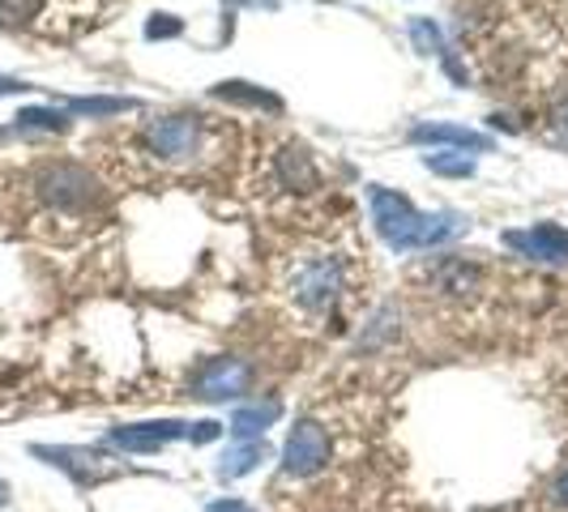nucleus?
<instances>
[{"label": "nucleus", "instance_id": "f257e3e1", "mask_svg": "<svg viewBox=\"0 0 568 512\" xmlns=\"http://www.w3.org/2000/svg\"><path fill=\"white\" fill-rule=\"evenodd\" d=\"M372 201V222L381 231V240L406 253V248H437L449 235L462 231V218L457 213H419L406 197H397L390 188H372L368 193Z\"/></svg>", "mask_w": 568, "mask_h": 512}, {"label": "nucleus", "instance_id": "f03ea898", "mask_svg": "<svg viewBox=\"0 0 568 512\" xmlns=\"http://www.w3.org/2000/svg\"><path fill=\"white\" fill-rule=\"evenodd\" d=\"M206 137V116H163L146 125V150L163 163H184L201 150Z\"/></svg>", "mask_w": 568, "mask_h": 512}, {"label": "nucleus", "instance_id": "7ed1b4c3", "mask_svg": "<svg viewBox=\"0 0 568 512\" xmlns=\"http://www.w3.org/2000/svg\"><path fill=\"white\" fill-rule=\"evenodd\" d=\"M248 384H253V368L244 363V359H235V354H219V359H206L197 372H193V397H201V402H235V397H244L248 393Z\"/></svg>", "mask_w": 568, "mask_h": 512}, {"label": "nucleus", "instance_id": "20e7f679", "mask_svg": "<svg viewBox=\"0 0 568 512\" xmlns=\"http://www.w3.org/2000/svg\"><path fill=\"white\" fill-rule=\"evenodd\" d=\"M325 466H329V431L316 419H300L287 435V449H282V474L312 478L316 469Z\"/></svg>", "mask_w": 568, "mask_h": 512}, {"label": "nucleus", "instance_id": "39448f33", "mask_svg": "<svg viewBox=\"0 0 568 512\" xmlns=\"http://www.w3.org/2000/svg\"><path fill=\"white\" fill-rule=\"evenodd\" d=\"M343 291V260L338 256H312L295 274V299L308 312H325L334 307V299Z\"/></svg>", "mask_w": 568, "mask_h": 512}, {"label": "nucleus", "instance_id": "423d86ee", "mask_svg": "<svg viewBox=\"0 0 568 512\" xmlns=\"http://www.w3.org/2000/svg\"><path fill=\"white\" fill-rule=\"evenodd\" d=\"M39 188H44L47 201L60 206V210H82V206H90L98 197L94 175L86 167H78V163H51L39 175Z\"/></svg>", "mask_w": 568, "mask_h": 512}, {"label": "nucleus", "instance_id": "0eeeda50", "mask_svg": "<svg viewBox=\"0 0 568 512\" xmlns=\"http://www.w3.org/2000/svg\"><path fill=\"white\" fill-rule=\"evenodd\" d=\"M172 440H188V423H179V419H146V423H120L107 431V444L125 449V453H159Z\"/></svg>", "mask_w": 568, "mask_h": 512}, {"label": "nucleus", "instance_id": "6e6552de", "mask_svg": "<svg viewBox=\"0 0 568 512\" xmlns=\"http://www.w3.org/2000/svg\"><path fill=\"white\" fill-rule=\"evenodd\" d=\"M35 457H44L47 466L65 469L78 487H98V482L120 474V466H107V457L94 453V449H44V444H35Z\"/></svg>", "mask_w": 568, "mask_h": 512}, {"label": "nucleus", "instance_id": "1a4fd4ad", "mask_svg": "<svg viewBox=\"0 0 568 512\" xmlns=\"http://www.w3.org/2000/svg\"><path fill=\"white\" fill-rule=\"evenodd\" d=\"M505 244H509L513 253L534 256V260H552V265H565L568 260V231L556 226V222H538V226H530V231H509Z\"/></svg>", "mask_w": 568, "mask_h": 512}, {"label": "nucleus", "instance_id": "9d476101", "mask_svg": "<svg viewBox=\"0 0 568 512\" xmlns=\"http://www.w3.org/2000/svg\"><path fill=\"white\" fill-rule=\"evenodd\" d=\"M282 415V402L278 397H265V402H253V406H240L235 415H231V423L227 431L244 444V440H262L265 427H274V419Z\"/></svg>", "mask_w": 568, "mask_h": 512}, {"label": "nucleus", "instance_id": "9b49d317", "mask_svg": "<svg viewBox=\"0 0 568 512\" xmlns=\"http://www.w3.org/2000/svg\"><path fill=\"white\" fill-rule=\"evenodd\" d=\"M278 179H282V188H291V193H312V188L321 184V175L312 167V154H308L304 146H287V150L278 154Z\"/></svg>", "mask_w": 568, "mask_h": 512}, {"label": "nucleus", "instance_id": "f8f14e48", "mask_svg": "<svg viewBox=\"0 0 568 512\" xmlns=\"http://www.w3.org/2000/svg\"><path fill=\"white\" fill-rule=\"evenodd\" d=\"M410 141L457 146V150H479V154H487V150H491V137L471 132V128H457V125H415V128H410Z\"/></svg>", "mask_w": 568, "mask_h": 512}, {"label": "nucleus", "instance_id": "ddd939ff", "mask_svg": "<svg viewBox=\"0 0 568 512\" xmlns=\"http://www.w3.org/2000/svg\"><path fill=\"white\" fill-rule=\"evenodd\" d=\"M265 462V444L262 440H244V444H235V449H227L219 462V478L222 482H231V478H244V474H253V469Z\"/></svg>", "mask_w": 568, "mask_h": 512}, {"label": "nucleus", "instance_id": "4468645a", "mask_svg": "<svg viewBox=\"0 0 568 512\" xmlns=\"http://www.w3.org/2000/svg\"><path fill=\"white\" fill-rule=\"evenodd\" d=\"M219 98H231V103H248V107H265V112H278L282 103L274 98V94H265V90H248L244 82H222L215 90Z\"/></svg>", "mask_w": 568, "mask_h": 512}, {"label": "nucleus", "instance_id": "2eb2a0df", "mask_svg": "<svg viewBox=\"0 0 568 512\" xmlns=\"http://www.w3.org/2000/svg\"><path fill=\"white\" fill-rule=\"evenodd\" d=\"M69 112L73 116H125L132 112V98H73Z\"/></svg>", "mask_w": 568, "mask_h": 512}, {"label": "nucleus", "instance_id": "dca6fc26", "mask_svg": "<svg viewBox=\"0 0 568 512\" xmlns=\"http://www.w3.org/2000/svg\"><path fill=\"white\" fill-rule=\"evenodd\" d=\"M410 39H415V51H424V56H444V35H440L437 22H428V18L410 22Z\"/></svg>", "mask_w": 568, "mask_h": 512}, {"label": "nucleus", "instance_id": "f3484780", "mask_svg": "<svg viewBox=\"0 0 568 512\" xmlns=\"http://www.w3.org/2000/svg\"><path fill=\"white\" fill-rule=\"evenodd\" d=\"M424 163H428V171L453 175V179H471V175H475V163H471V159H453V154H428Z\"/></svg>", "mask_w": 568, "mask_h": 512}, {"label": "nucleus", "instance_id": "a211bd4d", "mask_svg": "<svg viewBox=\"0 0 568 512\" xmlns=\"http://www.w3.org/2000/svg\"><path fill=\"white\" fill-rule=\"evenodd\" d=\"M18 125L22 128H65V112H56V107H26V112H18Z\"/></svg>", "mask_w": 568, "mask_h": 512}, {"label": "nucleus", "instance_id": "6ab92c4d", "mask_svg": "<svg viewBox=\"0 0 568 512\" xmlns=\"http://www.w3.org/2000/svg\"><path fill=\"white\" fill-rule=\"evenodd\" d=\"M184 31V22L172 18V13H154L150 22H146V39H175Z\"/></svg>", "mask_w": 568, "mask_h": 512}, {"label": "nucleus", "instance_id": "aec40b11", "mask_svg": "<svg viewBox=\"0 0 568 512\" xmlns=\"http://www.w3.org/2000/svg\"><path fill=\"white\" fill-rule=\"evenodd\" d=\"M39 0H0V22H26L35 18Z\"/></svg>", "mask_w": 568, "mask_h": 512}, {"label": "nucleus", "instance_id": "412c9836", "mask_svg": "<svg viewBox=\"0 0 568 512\" xmlns=\"http://www.w3.org/2000/svg\"><path fill=\"white\" fill-rule=\"evenodd\" d=\"M219 435H222V423H215V419L188 423V440H193V444H210V440H219Z\"/></svg>", "mask_w": 568, "mask_h": 512}, {"label": "nucleus", "instance_id": "4be33fe9", "mask_svg": "<svg viewBox=\"0 0 568 512\" xmlns=\"http://www.w3.org/2000/svg\"><path fill=\"white\" fill-rule=\"evenodd\" d=\"M206 512H257L248 500H240V496H222L215 504H206Z\"/></svg>", "mask_w": 568, "mask_h": 512}, {"label": "nucleus", "instance_id": "5701e85b", "mask_svg": "<svg viewBox=\"0 0 568 512\" xmlns=\"http://www.w3.org/2000/svg\"><path fill=\"white\" fill-rule=\"evenodd\" d=\"M22 90H31V85L18 82V78H4V73H0V94H22Z\"/></svg>", "mask_w": 568, "mask_h": 512}, {"label": "nucleus", "instance_id": "b1692460", "mask_svg": "<svg viewBox=\"0 0 568 512\" xmlns=\"http://www.w3.org/2000/svg\"><path fill=\"white\" fill-rule=\"evenodd\" d=\"M552 496H556L560 504H568V469H565V474H560V478H556V487H552Z\"/></svg>", "mask_w": 568, "mask_h": 512}, {"label": "nucleus", "instance_id": "393cba45", "mask_svg": "<svg viewBox=\"0 0 568 512\" xmlns=\"http://www.w3.org/2000/svg\"><path fill=\"white\" fill-rule=\"evenodd\" d=\"M227 4H262V9H274L278 0H227Z\"/></svg>", "mask_w": 568, "mask_h": 512}, {"label": "nucleus", "instance_id": "a878e982", "mask_svg": "<svg viewBox=\"0 0 568 512\" xmlns=\"http://www.w3.org/2000/svg\"><path fill=\"white\" fill-rule=\"evenodd\" d=\"M0 504H9V482H0Z\"/></svg>", "mask_w": 568, "mask_h": 512}]
</instances>
